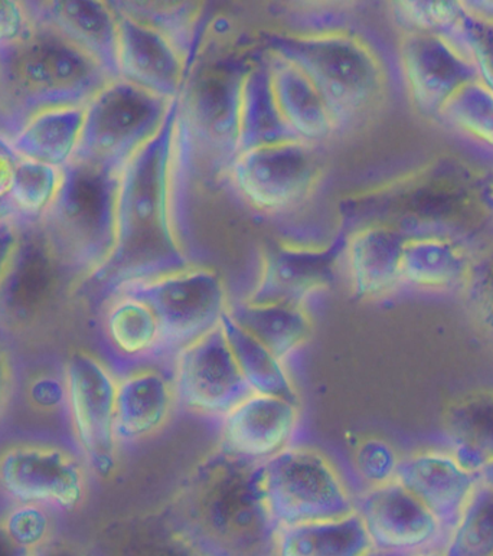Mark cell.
<instances>
[{"label": "cell", "instance_id": "6da1fadb", "mask_svg": "<svg viewBox=\"0 0 493 556\" xmlns=\"http://www.w3.org/2000/svg\"><path fill=\"white\" fill-rule=\"evenodd\" d=\"M179 96L164 126L122 167L118 178L116 245L101 275L109 295L191 266L179 211L192 163L180 130Z\"/></svg>", "mask_w": 493, "mask_h": 556}, {"label": "cell", "instance_id": "7a4b0ae2", "mask_svg": "<svg viewBox=\"0 0 493 556\" xmlns=\"http://www.w3.org/2000/svg\"><path fill=\"white\" fill-rule=\"evenodd\" d=\"M164 514L204 556H275L277 527L260 465L226 450L211 453L189 473Z\"/></svg>", "mask_w": 493, "mask_h": 556}, {"label": "cell", "instance_id": "3957f363", "mask_svg": "<svg viewBox=\"0 0 493 556\" xmlns=\"http://www.w3.org/2000/svg\"><path fill=\"white\" fill-rule=\"evenodd\" d=\"M90 54L41 20L0 48V94L24 118L54 105H86L112 81Z\"/></svg>", "mask_w": 493, "mask_h": 556}, {"label": "cell", "instance_id": "277c9868", "mask_svg": "<svg viewBox=\"0 0 493 556\" xmlns=\"http://www.w3.org/2000/svg\"><path fill=\"white\" fill-rule=\"evenodd\" d=\"M121 170L78 157L64 167L41 228L68 275L96 280L112 258Z\"/></svg>", "mask_w": 493, "mask_h": 556}, {"label": "cell", "instance_id": "5b68a950", "mask_svg": "<svg viewBox=\"0 0 493 556\" xmlns=\"http://www.w3.org/2000/svg\"><path fill=\"white\" fill-rule=\"evenodd\" d=\"M273 54L296 65L327 101L337 130L351 125L381 94L382 70L371 48L354 35L276 34L267 38Z\"/></svg>", "mask_w": 493, "mask_h": 556}, {"label": "cell", "instance_id": "8992f818", "mask_svg": "<svg viewBox=\"0 0 493 556\" xmlns=\"http://www.w3.org/2000/svg\"><path fill=\"white\" fill-rule=\"evenodd\" d=\"M260 480L277 529L354 514L356 494L319 448L294 443L260 465Z\"/></svg>", "mask_w": 493, "mask_h": 556}, {"label": "cell", "instance_id": "52a82bcc", "mask_svg": "<svg viewBox=\"0 0 493 556\" xmlns=\"http://www.w3.org/2000/svg\"><path fill=\"white\" fill-rule=\"evenodd\" d=\"M172 101L112 79L86 104L76 157L122 169L164 126Z\"/></svg>", "mask_w": 493, "mask_h": 556}, {"label": "cell", "instance_id": "ba28073f", "mask_svg": "<svg viewBox=\"0 0 493 556\" xmlns=\"http://www.w3.org/2000/svg\"><path fill=\"white\" fill-rule=\"evenodd\" d=\"M121 293L143 300L155 313L164 357H174L180 349L217 329L230 307L222 276L205 267L189 266L114 294Z\"/></svg>", "mask_w": 493, "mask_h": 556}, {"label": "cell", "instance_id": "9c48e42d", "mask_svg": "<svg viewBox=\"0 0 493 556\" xmlns=\"http://www.w3.org/2000/svg\"><path fill=\"white\" fill-rule=\"evenodd\" d=\"M117 372L87 351H76L64 366L63 396L69 428L88 469L101 478L117 465Z\"/></svg>", "mask_w": 493, "mask_h": 556}, {"label": "cell", "instance_id": "30bf717a", "mask_svg": "<svg viewBox=\"0 0 493 556\" xmlns=\"http://www.w3.org/2000/svg\"><path fill=\"white\" fill-rule=\"evenodd\" d=\"M245 71H200L179 94L180 130L191 162L206 161L228 170L239 154V105Z\"/></svg>", "mask_w": 493, "mask_h": 556}, {"label": "cell", "instance_id": "8fae6325", "mask_svg": "<svg viewBox=\"0 0 493 556\" xmlns=\"http://www.w3.org/2000/svg\"><path fill=\"white\" fill-rule=\"evenodd\" d=\"M88 467L72 450L39 441H20L0 452V490L15 505L69 511L83 505Z\"/></svg>", "mask_w": 493, "mask_h": 556}, {"label": "cell", "instance_id": "7c38bea8", "mask_svg": "<svg viewBox=\"0 0 493 556\" xmlns=\"http://www.w3.org/2000/svg\"><path fill=\"white\" fill-rule=\"evenodd\" d=\"M227 174L246 204L266 214H281L311 195L320 165L315 144L294 140L239 153Z\"/></svg>", "mask_w": 493, "mask_h": 556}, {"label": "cell", "instance_id": "4fadbf2b", "mask_svg": "<svg viewBox=\"0 0 493 556\" xmlns=\"http://www.w3.org/2000/svg\"><path fill=\"white\" fill-rule=\"evenodd\" d=\"M172 378L180 408L217 421L251 392L222 325L175 353Z\"/></svg>", "mask_w": 493, "mask_h": 556}, {"label": "cell", "instance_id": "5bb4252c", "mask_svg": "<svg viewBox=\"0 0 493 556\" xmlns=\"http://www.w3.org/2000/svg\"><path fill=\"white\" fill-rule=\"evenodd\" d=\"M355 511L374 549L416 555L446 545L448 535L438 518L397 480L356 494Z\"/></svg>", "mask_w": 493, "mask_h": 556}, {"label": "cell", "instance_id": "9a60e30c", "mask_svg": "<svg viewBox=\"0 0 493 556\" xmlns=\"http://www.w3.org/2000/svg\"><path fill=\"white\" fill-rule=\"evenodd\" d=\"M68 275L41 227L24 229L2 287L0 320L22 329L42 319L60 298Z\"/></svg>", "mask_w": 493, "mask_h": 556}, {"label": "cell", "instance_id": "2e32d148", "mask_svg": "<svg viewBox=\"0 0 493 556\" xmlns=\"http://www.w3.org/2000/svg\"><path fill=\"white\" fill-rule=\"evenodd\" d=\"M400 60L413 100L427 113L440 114L462 87L479 78L464 43L446 30H413L403 39Z\"/></svg>", "mask_w": 493, "mask_h": 556}, {"label": "cell", "instance_id": "e0dca14e", "mask_svg": "<svg viewBox=\"0 0 493 556\" xmlns=\"http://www.w3.org/2000/svg\"><path fill=\"white\" fill-rule=\"evenodd\" d=\"M347 233L327 247L276 244L263 255L257 285L246 299L253 303L305 306L334 280L339 258L345 254Z\"/></svg>", "mask_w": 493, "mask_h": 556}, {"label": "cell", "instance_id": "ac0fdd59", "mask_svg": "<svg viewBox=\"0 0 493 556\" xmlns=\"http://www.w3.org/2000/svg\"><path fill=\"white\" fill-rule=\"evenodd\" d=\"M218 422L223 450L262 465L296 443L301 408L283 396L250 392Z\"/></svg>", "mask_w": 493, "mask_h": 556}, {"label": "cell", "instance_id": "d6986e66", "mask_svg": "<svg viewBox=\"0 0 493 556\" xmlns=\"http://www.w3.org/2000/svg\"><path fill=\"white\" fill-rule=\"evenodd\" d=\"M117 12V78L152 94L175 100L187 83L188 60L166 34L131 15Z\"/></svg>", "mask_w": 493, "mask_h": 556}, {"label": "cell", "instance_id": "ffe728a7", "mask_svg": "<svg viewBox=\"0 0 493 556\" xmlns=\"http://www.w3.org/2000/svg\"><path fill=\"white\" fill-rule=\"evenodd\" d=\"M395 480L425 503L451 535L481 475L462 465L446 447L426 448L402 457Z\"/></svg>", "mask_w": 493, "mask_h": 556}, {"label": "cell", "instance_id": "44dd1931", "mask_svg": "<svg viewBox=\"0 0 493 556\" xmlns=\"http://www.w3.org/2000/svg\"><path fill=\"white\" fill-rule=\"evenodd\" d=\"M176 403L174 378L155 364L117 372L118 443L136 444L155 435L169 421Z\"/></svg>", "mask_w": 493, "mask_h": 556}, {"label": "cell", "instance_id": "7402d4cb", "mask_svg": "<svg viewBox=\"0 0 493 556\" xmlns=\"http://www.w3.org/2000/svg\"><path fill=\"white\" fill-rule=\"evenodd\" d=\"M408 233L374 223L347 233L345 257L355 298H385L402 286V260Z\"/></svg>", "mask_w": 493, "mask_h": 556}, {"label": "cell", "instance_id": "603a6c76", "mask_svg": "<svg viewBox=\"0 0 493 556\" xmlns=\"http://www.w3.org/2000/svg\"><path fill=\"white\" fill-rule=\"evenodd\" d=\"M39 20L54 26L59 33L90 54L117 78V12L112 4L90 0H59L39 4Z\"/></svg>", "mask_w": 493, "mask_h": 556}, {"label": "cell", "instance_id": "cb8c5ba5", "mask_svg": "<svg viewBox=\"0 0 493 556\" xmlns=\"http://www.w3.org/2000/svg\"><path fill=\"white\" fill-rule=\"evenodd\" d=\"M264 60L277 104L298 139L316 146L330 138L337 125L314 83L283 56L270 52Z\"/></svg>", "mask_w": 493, "mask_h": 556}, {"label": "cell", "instance_id": "d4e9b609", "mask_svg": "<svg viewBox=\"0 0 493 556\" xmlns=\"http://www.w3.org/2000/svg\"><path fill=\"white\" fill-rule=\"evenodd\" d=\"M86 105H54L30 113L12 139L22 159L64 169L80 149Z\"/></svg>", "mask_w": 493, "mask_h": 556}, {"label": "cell", "instance_id": "484cf974", "mask_svg": "<svg viewBox=\"0 0 493 556\" xmlns=\"http://www.w3.org/2000/svg\"><path fill=\"white\" fill-rule=\"evenodd\" d=\"M103 332L110 352L125 366L122 370L155 364L164 357L155 313L135 295H110Z\"/></svg>", "mask_w": 493, "mask_h": 556}, {"label": "cell", "instance_id": "4316f807", "mask_svg": "<svg viewBox=\"0 0 493 556\" xmlns=\"http://www.w3.org/2000/svg\"><path fill=\"white\" fill-rule=\"evenodd\" d=\"M472 260L459 242L435 233H408L402 260V286L422 291L465 287Z\"/></svg>", "mask_w": 493, "mask_h": 556}, {"label": "cell", "instance_id": "83f0119b", "mask_svg": "<svg viewBox=\"0 0 493 556\" xmlns=\"http://www.w3.org/2000/svg\"><path fill=\"white\" fill-rule=\"evenodd\" d=\"M92 556H204L166 518L156 514L129 516L97 533Z\"/></svg>", "mask_w": 493, "mask_h": 556}, {"label": "cell", "instance_id": "f1b7e54d", "mask_svg": "<svg viewBox=\"0 0 493 556\" xmlns=\"http://www.w3.org/2000/svg\"><path fill=\"white\" fill-rule=\"evenodd\" d=\"M299 140L277 104L266 60L245 71L240 90L239 153Z\"/></svg>", "mask_w": 493, "mask_h": 556}, {"label": "cell", "instance_id": "f546056e", "mask_svg": "<svg viewBox=\"0 0 493 556\" xmlns=\"http://www.w3.org/2000/svg\"><path fill=\"white\" fill-rule=\"evenodd\" d=\"M446 447L473 471L493 462V391H472L448 405L443 418Z\"/></svg>", "mask_w": 493, "mask_h": 556}, {"label": "cell", "instance_id": "4dcf8cb0", "mask_svg": "<svg viewBox=\"0 0 493 556\" xmlns=\"http://www.w3.org/2000/svg\"><path fill=\"white\" fill-rule=\"evenodd\" d=\"M228 313L241 328L257 338L286 364L305 348L314 330L306 306L298 304L253 303L244 300L230 304Z\"/></svg>", "mask_w": 493, "mask_h": 556}, {"label": "cell", "instance_id": "1f68e13d", "mask_svg": "<svg viewBox=\"0 0 493 556\" xmlns=\"http://www.w3.org/2000/svg\"><path fill=\"white\" fill-rule=\"evenodd\" d=\"M363 519L354 514L277 529L275 556H367L372 551Z\"/></svg>", "mask_w": 493, "mask_h": 556}, {"label": "cell", "instance_id": "d6a6232c", "mask_svg": "<svg viewBox=\"0 0 493 556\" xmlns=\"http://www.w3.org/2000/svg\"><path fill=\"white\" fill-rule=\"evenodd\" d=\"M222 329L251 392L283 396L299 403L296 387L285 361L241 328L228 312L223 317Z\"/></svg>", "mask_w": 493, "mask_h": 556}, {"label": "cell", "instance_id": "836d02e7", "mask_svg": "<svg viewBox=\"0 0 493 556\" xmlns=\"http://www.w3.org/2000/svg\"><path fill=\"white\" fill-rule=\"evenodd\" d=\"M61 185L63 169L21 157L7 200L21 223L41 224L54 206Z\"/></svg>", "mask_w": 493, "mask_h": 556}, {"label": "cell", "instance_id": "e575fe53", "mask_svg": "<svg viewBox=\"0 0 493 556\" xmlns=\"http://www.w3.org/2000/svg\"><path fill=\"white\" fill-rule=\"evenodd\" d=\"M444 556H493V489L478 484L443 548Z\"/></svg>", "mask_w": 493, "mask_h": 556}, {"label": "cell", "instance_id": "d590c367", "mask_svg": "<svg viewBox=\"0 0 493 556\" xmlns=\"http://www.w3.org/2000/svg\"><path fill=\"white\" fill-rule=\"evenodd\" d=\"M440 114L457 129L493 144V91L481 79L462 87Z\"/></svg>", "mask_w": 493, "mask_h": 556}, {"label": "cell", "instance_id": "8d00e7d4", "mask_svg": "<svg viewBox=\"0 0 493 556\" xmlns=\"http://www.w3.org/2000/svg\"><path fill=\"white\" fill-rule=\"evenodd\" d=\"M402 457L394 445L381 437H365L352 452V470L364 490L384 486L397 479Z\"/></svg>", "mask_w": 493, "mask_h": 556}, {"label": "cell", "instance_id": "74e56055", "mask_svg": "<svg viewBox=\"0 0 493 556\" xmlns=\"http://www.w3.org/2000/svg\"><path fill=\"white\" fill-rule=\"evenodd\" d=\"M475 68L478 77L493 91V17L462 13L455 26Z\"/></svg>", "mask_w": 493, "mask_h": 556}, {"label": "cell", "instance_id": "f35d334b", "mask_svg": "<svg viewBox=\"0 0 493 556\" xmlns=\"http://www.w3.org/2000/svg\"><path fill=\"white\" fill-rule=\"evenodd\" d=\"M464 201L455 188L429 185L408 193L400 205V212L417 219L452 218Z\"/></svg>", "mask_w": 493, "mask_h": 556}, {"label": "cell", "instance_id": "ab89813d", "mask_svg": "<svg viewBox=\"0 0 493 556\" xmlns=\"http://www.w3.org/2000/svg\"><path fill=\"white\" fill-rule=\"evenodd\" d=\"M464 289L475 319L493 338V250L475 260Z\"/></svg>", "mask_w": 493, "mask_h": 556}, {"label": "cell", "instance_id": "60d3db41", "mask_svg": "<svg viewBox=\"0 0 493 556\" xmlns=\"http://www.w3.org/2000/svg\"><path fill=\"white\" fill-rule=\"evenodd\" d=\"M4 527L24 548L34 553L52 536L50 510L34 505H15L2 518Z\"/></svg>", "mask_w": 493, "mask_h": 556}, {"label": "cell", "instance_id": "b9f144b4", "mask_svg": "<svg viewBox=\"0 0 493 556\" xmlns=\"http://www.w3.org/2000/svg\"><path fill=\"white\" fill-rule=\"evenodd\" d=\"M403 20L414 30H444L455 28L462 16V8L453 2H403L399 4Z\"/></svg>", "mask_w": 493, "mask_h": 556}, {"label": "cell", "instance_id": "7bdbcfd3", "mask_svg": "<svg viewBox=\"0 0 493 556\" xmlns=\"http://www.w3.org/2000/svg\"><path fill=\"white\" fill-rule=\"evenodd\" d=\"M30 24L33 21L24 4L15 0H0V48L20 41Z\"/></svg>", "mask_w": 493, "mask_h": 556}, {"label": "cell", "instance_id": "ee69618b", "mask_svg": "<svg viewBox=\"0 0 493 556\" xmlns=\"http://www.w3.org/2000/svg\"><path fill=\"white\" fill-rule=\"evenodd\" d=\"M22 233H24V229L16 216L0 223V287H2L16 251L20 249Z\"/></svg>", "mask_w": 493, "mask_h": 556}, {"label": "cell", "instance_id": "f6af8a7d", "mask_svg": "<svg viewBox=\"0 0 493 556\" xmlns=\"http://www.w3.org/2000/svg\"><path fill=\"white\" fill-rule=\"evenodd\" d=\"M21 156L13 148L12 140L0 134V200H7Z\"/></svg>", "mask_w": 493, "mask_h": 556}, {"label": "cell", "instance_id": "bcb514c9", "mask_svg": "<svg viewBox=\"0 0 493 556\" xmlns=\"http://www.w3.org/2000/svg\"><path fill=\"white\" fill-rule=\"evenodd\" d=\"M30 556H92L91 551L77 542L52 535L46 544L35 549Z\"/></svg>", "mask_w": 493, "mask_h": 556}, {"label": "cell", "instance_id": "7dc6e473", "mask_svg": "<svg viewBox=\"0 0 493 556\" xmlns=\"http://www.w3.org/2000/svg\"><path fill=\"white\" fill-rule=\"evenodd\" d=\"M13 386H15V374L11 356L7 349L0 345V418L4 416L11 403Z\"/></svg>", "mask_w": 493, "mask_h": 556}, {"label": "cell", "instance_id": "c3c4849f", "mask_svg": "<svg viewBox=\"0 0 493 556\" xmlns=\"http://www.w3.org/2000/svg\"><path fill=\"white\" fill-rule=\"evenodd\" d=\"M29 549L24 548L13 540L11 533H9L7 527H4L2 518H0V556H30Z\"/></svg>", "mask_w": 493, "mask_h": 556}, {"label": "cell", "instance_id": "681fc988", "mask_svg": "<svg viewBox=\"0 0 493 556\" xmlns=\"http://www.w3.org/2000/svg\"><path fill=\"white\" fill-rule=\"evenodd\" d=\"M479 475H481L482 482L493 489V462L483 467V469L479 471Z\"/></svg>", "mask_w": 493, "mask_h": 556}, {"label": "cell", "instance_id": "f907efd6", "mask_svg": "<svg viewBox=\"0 0 493 556\" xmlns=\"http://www.w3.org/2000/svg\"><path fill=\"white\" fill-rule=\"evenodd\" d=\"M15 216L12 211V206L9 205L8 200H0V223Z\"/></svg>", "mask_w": 493, "mask_h": 556}, {"label": "cell", "instance_id": "816d5d0a", "mask_svg": "<svg viewBox=\"0 0 493 556\" xmlns=\"http://www.w3.org/2000/svg\"><path fill=\"white\" fill-rule=\"evenodd\" d=\"M367 556H412V555H402V554H394V553H385V551L380 549H372L369 551Z\"/></svg>", "mask_w": 493, "mask_h": 556}, {"label": "cell", "instance_id": "f5cc1de1", "mask_svg": "<svg viewBox=\"0 0 493 556\" xmlns=\"http://www.w3.org/2000/svg\"><path fill=\"white\" fill-rule=\"evenodd\" d=\"M412 556H444L442 549L427 551V553H420Z\"/></svg>", "mask_w": 493, "mask_h": 556}]
</instances>
